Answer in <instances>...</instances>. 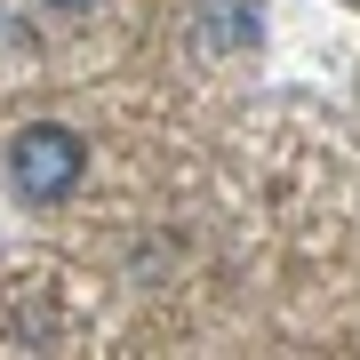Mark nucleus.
Returning <instances> with one entry per match:
<instances>
[{"mask_svg": "<svg viewBox=\"0 0 360 360\" xmlns=\"http://www.w3.org/2000/svg\"><path fill=\"white\" fill-rule=\"evenodd\" d=\"M72 176H80V136L72 129H25L8 144V184L25 200H56V193H72Z\"/></svg>", "mask_w": 360, "mask_h": 360, "instance_id": "obj_1", "label": "nucleus"}, {"mask_svg": "<svg viewBox=\"0 0 360 360\" xmlns=\"http://www.w3.org/2000/svg\"><path fill=\"white\" fill-rule=\"evenodd\" d=\"M56 8H80V0H56Z\"/></svg>", "mask_w": 360, "mask_h": 360, "instance_id": "obj_2", "label": "nucleus"}]
</instances>
